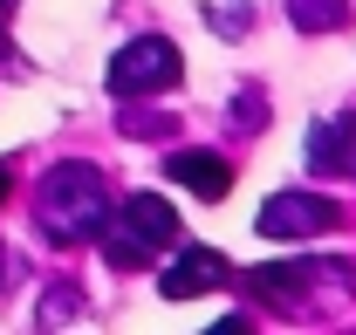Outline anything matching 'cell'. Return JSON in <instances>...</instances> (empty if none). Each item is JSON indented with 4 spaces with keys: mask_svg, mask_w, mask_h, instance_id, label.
I'll return each mask as SVG.
<instances>
[{
    "mask_svg": "<svg viewBox=\"0 0 356 335\" xmlns=\"http://www.w3.org/2000/svg\"><path fill=\"white\" fill-rule=\"evenodd\" d=\"M48 240H89L103 219V178L96 165H55L42 178V206H35Z\"/></svg>",
    "mask_w": 356,
    "mask_h": 335,
    "instance_id": "obj_1",
    "label": "cell"
},
{
    "mask_svg": "<svg viewBox=\"0 0 356 335\" xmlns=\"http://www.w3.org/2000/svg\"><path fill=\"white\" fill-rule=\"evenodd\" d=\"M178 83V48L165 35H137L110 55V96H165Z\"/></svg>",
    "mask_w": 356,
    "mask_h": 335,
    "instance_id": "obj_2",
    "label": "cell"
},
{
    "mask_svg": "<svg viewBox=\"0 0 356 335\" xmlns=\"http://www.w3.org/2000/svg\"><path fill=\"white\" fill-rule=\"evenodd\" d=\"M172 233H178L172 206L151 199V192H131V199H124V226L110 233V260H117V267H137L151 240H172Z\"/></svg>",
    "mask_w": 356,
    "mask_h": 335,
    "instance_id": "obj_3",
    "label": "cell"
},
{
    "mask_svg": "<svg viewBox=\"0 0 356 335\" xmlns=\"http://www.w3.org/2000/svg\"><path fill=\"white\" fill-rule=\"evenodd\" d=\"M254 226H261V240H315V233L336 226V206L315 199V192H281V199H267V206H261Z\"/></svg>",
    "mask_w": 356,
    "mask_h": 335,
    "instance_id": "obj_4",
    "label": "cell"
},
{
    "mask_svg": "<svg viewBox=\"0 0 356 335\" xmlns=\"http://www.w3.org/2000/svg\"><path fill=\"white\" fill-rule=\"evenodd\" d=\"M220 281H226V260H220V253H206V247H185V253L172 260V267L158 274V294H165V301H192V294L220 288Z\"/></svg>",
    "mask_w": 356,
    "mask_h": 335,
    "instance_id": "obj_5",
    "label": "cell"
},
{
    "mask_svg": "<svg viewBox=\"0 0 356 335\" xmlns=\"http://www.w3.org/2000/svg\"><path fill=\"white\" fill-rule=\"evenodd\" d=\"M165 178H178V185L199 192V199H226V192H233V165L213 158V151H172V158H165Z\"/></svg>",
    "mask_w": 356,
    "mask_h": 335,
    "instance_id": "obj_6",
    "label": "cell"
},
{
    "mask_svg": "<svg viewBox=\"0 0 356 335\" xmlns=\"http://www.w3.org/2000/svg\"><path fill=\"white\" fill-rule=\"evenodd\" d=\"M288 14H295L309 35H329V28H343V0H288Z\"/></svg>",
    "mask_w": 356,
    "mask_h": 335,
    "instance_id": "obj_7",
    "label": "cell"
},
{
    "mask_svg": "<svg viewBox=\"0 0 356 335\" xmlns=\"http://www.w3.org/2000/svg\"><path fill=\"white\" fill-rule=\"evenodd\" d=\"M7 192H14V171L0 165V206H7Z\"/></svg>",
    "mask_w": 356,
    "mask_h": 335,
    "instance_id": "obj_8",
    "label": "cell"
},
{
    "mask_svg": "<svg viewBox=\"0 0 356 335\" xmlns=\"http://www.w3.org/2000/svg\"><path fill=\"white\" fill-rule=\"evenodd\" d=\"M7 7H14V0H0V48H7Z\"/></svg>",
    "mask_w": 356,
    "mask_h": 335,
    "instance_id": "obj_9",
    "label": "cell"
}]
</instances>
